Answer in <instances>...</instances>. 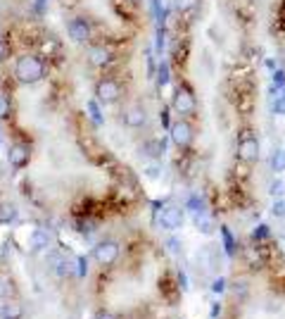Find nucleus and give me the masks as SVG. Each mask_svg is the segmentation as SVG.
Listing matches in <instances>:
<instances>
[{
  "mask_svg": "<svg viewBox=\"0 0 285 319\" xmlns=\"http://www.w3.org/2000/svg\"><path fill=\"white\" fill-rule=\"evenodd\" d=\"M269 36L273 41V46H276V53L285 69V0H271Z\"/></svg>",
  "mask_w": 285,
  "mask_h": 319,
  "instance_id": "f257e3e1",
  "label": "nucleus"
},
{
  "mask_svg": "<svg viewBox=\"0 0 285 319\" xmlns=\"http://www.w3.org/2000/svg\"><path fill=\"white\" fill-rule=\"evenodd\" d=\"M15 74L22 84H36L46 77V64L40 57H33V55H24L19 57V62L15 67Z\"/></svg>",
  "mask_w": 285,
  "mask_h": 319,
  "instance_id": "f03ea898",
  "label": "nucleus"
},
{
  "mask_svg": "<svg viewBox=\"0 0 285 319\" xmlns=\"http://www.w3.org/2000/svg\"><path fill=\"white\" fill-rule=\"evenodd\" d=\"M171 108L176 110L178 115H195L197 112V98H195L193 88H188V86H176L174 88V95H171Z\"/></svg>",
  "mask_w": 285,
  "mask_h": 319,
  "instance_id": "7ed1b4c3",
  "label": "nucleus"
},
{
  "mask_svg": "<svg viewBox=\"0 0 285 319\" xmlns=\"http://www.w3.org/2000/svg\"><path fill=\"white\" fill-rule=\"evenodd\" d=\"M169 136H171V140H174V146H178V148L183 150V148H188V146L193 143L195 129H193V124H190L188 119H178V122L171 124Z\"/></svg>",
  "mask_w": 285,
  "mask_h": 319,
  "instance_id": "20e7f679",
  "label": "nucleus"
},
{
  "mask_svg": "<svg viewBox=\"0 0 285 319\" xmlns=\"http://www.w3.org/2000/svg\"><path fill=\"white\" fill-rule=\"evenodd\" d=\"M93 257H95V262L102 267L114 265L116 257H119V245H116L114 241H102L93 248Z\"/></svg>",
  "mask_w": 285,
  "mask_h": 319,
  "instance_id": "39448f33",
  "label": "nucleus"
},
{
  "mask_svg": "<svg viewBox=\"0 0 285 319\" xmlns=\"http://www.w3.org/2000/svg\"><path fill=\"white\" fill-rule=\"evenodd\" d=\"M157 222H159V226L167 229V231H176V229L183 226V210H181V207H164Z\"/></svg>",
  "mask_w": 285,
  "mask_h": 319,
  "instance_id": "423d86ee",
  "label": "nucleus"
},
{
  "mask_svg": "<svg viewBox=\"0 0 285 319\" xmlns=\"http://www.w3.org/2000/svg\"><path fill=\"white\" fill-rule=\"evenodd\" d=\"M95 95H98V100H102V102H112L121 95V88H119V84L112 81V79H102V81H98V86H95Z\"/></svg>",
  "mask_w": 285,
  "mask_h": 319,
  "instance_id": "0eeeda50",
  "label": "nucleus"
},
{
  "mask_svg": "<svg viewBox=\"0 0 285 319\" xmlns=\"http://www.w3.org/2000/svg\"><path fill=\"white\" fill-rule=\"evenodd\" d=\"M67 31H69V39L74 41V43H86L88 36H91V29H88L86 19H71Z\"/></svg>",
  "mask_w": 285,
  "mask_h": 319,
  "instance_id": "6e6552de",
  "label": "nucleus"
},
{
  "mask_svg": "<svg viewBox=\"0 0 285 319\" xmlns=\"http://www.w3.org/2000/svg\"><path fill=\"white\" fill-rule=\"evenodd\" d=\"M8 162L15 167V169H19V167H24V164L29 162V148L26 146H22V143H17V146H12L8 153Z\"/></svg>",
  "mask_w": 285,
  "mask_h": 319,
  "instance_id": "1a4fd4ad",
  "label": "nucleus"
},
{
  "mask_svg": "<svg viewBox=\"0 0 285 319\" xmlns=\"http://www.w3.org/2000/svg\"><path fill=\"white\" fill-rule=\"evenodd\" d=\"M29 245L33 253H40V250H46L50 245V234H48L46 229H33L29 236Z\"/></svg>",
  "mask_w": 285,
  "mask_h": 319,
  "instance_id": "9d476101",
  "label": "nucleus"
},
{
  "mask_svg": "<svg viewBox=\"0 0 285 319\" xmlns=\"http://www.w3.org/2000/svg\"><path fill=\"white\" fill-rule=\"evenodd\" d=\"M143 150H145L147 157H152V160H162L164 153H167V143H164V138H152L143 146Z\"/></svg>",
  "mask_w": 285,
  "mask_h": 319,
  "instance_id": "9b49d317",
  "label": "nucleus"
},
{
  "mask_svg": "<svg viewBox=\"0 0 285 319\" xmlns=\"http://www.w3.org/2000/svg\"><path fill=\"white\" fill-rule=\"evenodd\" d=\"M124 122H126V126H131V129H140V126L145 124V110L131 108L126 115H124Z\"/></svg>",
  "mask_w": 285,
  "mask_h": 319,
  "instance_id": "f8f14e48",
  "label": "nucleus"
},
{
  "mask_svg": "<svg viewBox=\"0 0 285 319\" xmlns=\"http://www.w3.org/2000/svg\"><path fill=\"white\" fill-rule=\"evenodd\" d=\"M88 57H91V62L95 64V67H105V64L109 62V53L102 46H93L91 50H88Z\"/></svg>",
  "mask_w": 285,
  "mask_h": 319,
  "instance_id": "ddd939ff",
  "label": "nucleus"
},
{
  "mask_svg": "<svg viewBox=\"0 0 285 319\" xmlns=\"http://www.w3.org/2000/svg\"><path fill=\"white\" fill-rule=\"evenodd\" d=\"M195 229H197L200 234L209 236V234H212V231L216 229V226H214V219L209 217L207 212H205V215H195Z\"/></svg>",
  "mask_w": 285,
  "mask_h": 319,
  "instance_id": "4468645a",
  "label": "nucleus"
},
{
  "mask_svg": "<svg viewBox=\"0 0 285 319\" xmlns=\"http://www.w3.org/2000/svg\"><path fill=\"white\" fill-rule=\"evenodd\" d=\"M221 236H224V250H226V255L233 257V255H235V248H238V243H235V238H233L231 229H228V226H221Z\"/></svg>",
  "mask_w": 285,
  "mask_h": 319,
  "instance_id": "2eb2a0df",
  "label": "nucleus"
},
{
  "mask_svg": "<svg viewBox=\"0 0 285 319\" xmlns=\"http://www.w3.org/2000/svg\"><path fill=\"white\" fill-rule=\"evenodd\" d=\"M17 207L12 202H5V205H0V224H10V222H15L17 219Z\"/></svg>",
  "mask_w": 285,
  "mask_h": 319,
  "instance_id": "dca6fc26",
  "label": "nucleus"
},
{
  "mask_svg": "<svg viewBox=\"0 0 285 319\" xmlns=\"http://www.w3.org/2000/svg\"><path fill=\"white\" fill-rule=\"evenodd\" d=\"M169 81H171V64L167 60H162L159 69H157V84H159V88H164V86H169Z\"/></svg>",
  "mask_w": 285,
  "mask_h": 319,
  "instance_id": "f3484780",
  "label": "nucleus"
},
{
  "mask_svg": "<svg viewBox=\"0 0 285 319\" xmlns=\"http://www.w3.org/2000/svg\"><path fill=\"white\" fill-rule=\"evenodd\" d=\"M188 210L193 212V215H205V212H207V205H205V198H202V195H190V198H188Z\"/></svg>",
  "mask_w": 285,
  "mask_h": 319,
  "instance_id": "a211bd4d",
  "label": "nucleus"
},
{
  "mask_svg": "<svg viewBox=\"0 0 285 319\" xmlns=\"http://www.w3.org/2000/svg\"><path fill=\"white\" fill-rule=\"evenodd\" d=\"M0 314H3V319H19L22 317V305L5 303L3 307H0Z\"/></svg>",
  "mask_w": 285,
  "mask_h": 319,
  "instance_id": "6ab92c4d",
  "label": "nucleus"
},
{
  "mask_svg": "<svg viewBox=\"0 0 285 319\" xmlns=\"http://www.w3.org/2000/svg\"><path fill=\"white\" fill-rule=\"evenodd\" d=\"M271 169L273 171H285V148L273 150V155H271Z\"/></svg>",
  "mask_w": 285,
  "mask_h": 319,
  "instance_id": "aec40b11",
  "label": "nucleus"
},
{
  "mask_svg": "<svg viewBox=\"0 0 285 319\" xmlns=\"http://www.w3.org/2000/svg\"><path fill=\"white\" fill-rule=\"evenodd\" d=\"M271 238V229L266 224H259L252 229V234H250V241H266Z\"/></svg>",
  "mask_w": 285,
  "mask_h": 319,
  "instance_id": "412c9836",
  "label": "nucleus"
},
{
  "mask_svg": "<svg viewBox=\"0 0 285 319\" xmlns=\"http://www.w3.org/2000/svg\"><path fill=\"white\" fill-rule=\"evenodd\" d=\"M86 108H88V115H91V119L95 122V124H102V122H105V119H102L100 108H98V102L95 100H88L86 102Z\"/></svg>",
  "mask_w": 285,
  "mask_h": 319,
  "instance_id": "4be33fe9",
  "label": "nucleus"
},
{
  "mask_svg": "<svg viewBox=\"0 0 285 319\" xmlns=\"http://www.w3.org/2000/svg\"><path fill=\"white\" fill-rule=\"evenodd\" d=\"M271 215L278 219H285V198H276V202L271 205Z\"/></svg>",
  "mask_w": 285,
  "mask_h": 319,
  "instance_id": "5701e85b",
  "label": "nucleus"
},
{
  "mask_svg": "<svg viewBox=\"0 0 285 319\" xmlns=\"http://www.w3.org/2000/svg\"><path fill=\"white\" fill-rule=\"evenodd\" d=\"M143 174H145L147 179H159V176H162V167H159V164H147L145 169H143Z\"/></svg>",
  "mask_w": 285,
  "mask_h": 319,
  "instance_id": "b1692460",
  "label": "nucleus"
},
{
  "mask_svg": "<svg viewBox=\"0 0 285 319\" xmlns=\"http://www.w3.org/2000/svg\"><path fill=\"white\" fill-rule=\"evenodd\" d=\"M76 272H78L81 279H86V274H88V257H86V255L76 257Z\"/></svg>",
  "mask_w": 285,
  "mask_h": 319,
  "instance_id": "393cba45",
  "label": "nucleus"
},
{
  "mask_svg": "<svg viewBox=\"0 0 285 319\" xmlns=\"http://www.w3.org/2000/svg\"><path fill=\"white\" fill-rule=\"evenodd\" d=\"M269 193L271 195H276V198H283L285 195V181H273V184H271V188H269Z\"/></svg>",
  "mask_w": 285,
  "mask_h": 319,
  "instance_id": "a878e982",
  "label": "nucleus"
},
{
  "mask_svg": "<svg viewBox=\"0 0 285 319\" xmlns=\"http://www.w3.org/2000/svg\"><path fill=\"white\" fill-rule=\"evenodd\" d=\"M212 291H214L216 296L226 293V279H224V276H216V279L212 281Z\"/></svg>",
  "mask_w": 285,
  "mask_h": 319,
  "instance_id": "bb28decb",
  "label": "nucleus"
},
{
  "mask_svg": "<svg viewBox=\"0 0 285 319\" xmlns=\"http://www.w3.org/2000/svg\"><path fill=\"white\" fill-rule=\"evenodd\" d=\"M76 231H78V234H84V236H91L93 224H91V222H86V219H78V222H76Z\"/></svg>",
  "mask_w": 285,
  "mask_h": 319,
  "instance_id": "cd10ccee",
  "label": "nucleus"
},
{
  "mask_svg": "<svg viewBox=\"0 0 285 319\" xmlns=\"http://www.w3.org/2000/svg\"><path fill=\"white\" fill-rule=\"evenodd\" d=\"M273 112L276 115H285V95H278L273 100Z\"/></svg>",
  "mask_w": 285,
  "mask_h": 319,
  "instance_id": "c85d7f7f",
  "label": "nucleus"
},
{
  "mask_svg": "<svg viewBox=\"0 0 285 319\" xmlns=\"http://www.w3.org/2000/svg\"><path fill=\"white\" fill-rule=\"evenodd\" d=\"M167 248H169V253L178 255V253H181V241H178V238H169V241H167Z\"/></svg>",
  "mask_w": 285,
  "mask_h": 319,
  "instance_id": "c756f323",
  "label": "nucleus"
},
{
  "mask_svg": "<svg viewBox=\"0 0 285 319\" xmlns=\"http://www.w3.org/2000/svg\"><path fill=\"white\" fill-rule=\"evenodd\" d=\"M8 115H10V102L5 100L3 95H0V119H3V117H8Z\"/></svg>",
  "mask_w": 285,
  "mask_h": 319,
  "instance_id": "7c9ffc66",
  "label": "nucleus"
},
{
  "mask_svg": "<svg viewBox=\"0 0 285 319\" xmlns=\"http://www.w3.org/2000/svg\"><path fill=\"white\" fill-rule=\"evenodd\" d=\"M46 3L48 0H33V12H36V15H43V12H46Z\"/></svg>",
  "mask_w": 285,
  "mask_h": 319,
  "instance_id": "2f4dec72",
  "label": "nucleus"
},
{
  "mask_svg": "<svg viewBox=\"0 0 285 319\" xmlns=\"http://www.w3.org/2000/svg\"><path fill=\"white\" fill-rule=\"evenodd\" d=\"M159 119H162V126L171 129V122H169V110H162V112H159Z\"/></svg>",
  "mask_w": 285,
  "mask_h": 319,
  "instance_id": "473e14b6",
  "label": "nucleus"
},
{
  "mask_svg": "<svg viewBox=\"0 0 285 319\" xmlns=\"http://www.w3.org/2000/svg\"><path fill=\"white\" fill-rule=\"evenodd\" d=\"M219 314H221V305H219V303H212V312H209V317L216 319Z\"/></svg>",
  "mask_w": 285,
  "mask_h": 319,
  "instance_id": "72a5a7b5",
  "label": "nucleus"
},
{
  "mask_svg": "<svg viewBox=\"0 0 285 319\" xmlns=\"http://www.w3.org/2000/svg\"><path fill=\"white\" fill-rule=\"evenodd\" d=\"M5 57H8V43L0 41V60H5Z\"/></svg>",
  "mask_w": 285,
  "mask_h": 319,
  "instance_id": "f704fd0d",
  "label": "nucleus"
},
{
  "mask_svg": "<svg viewBox=\"0 0 285 319\" xmlns=\"http://www.w3.org/2000/svg\"><path fill=\"white\" fill-rule=\"evenodd\" d=\"M95 319H116V317L112 314V312H100V314H98Z\"/></svg>",
  "mask_w": 285,
  "mask_h": 319,
  "instance_id": "c9c22d12",
  "label": "nucleus"
},
{
  "mask_svg": "<svg viewBox=\"0 0 285 319\" xmlns=\"http://www.w3.org/2000/svg\"><path fill=\"white\" fill-rule=\"evenodd\" d=\"M131 3H138V0H131Z\"/></svg>",
  "mask_w": 285,
  "mask_h": 319,
  "instance_id": "e433bc0d",
  "label": "nucleus"
}]
</instances>
